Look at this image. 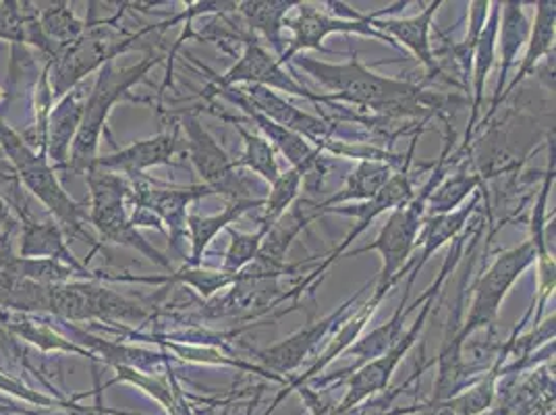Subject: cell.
I'll use <instances>...</instances> for the list:
<instances>
[{
  "mask_svg": "<svg viewBox=\"0 0 556 415\" xmlns=\"http://www.w3.org/2000/svg\"><path fill=\"white\" fill-rule=\"evenodd\" d=\"M227 231L231 235V246H229V250L225 254L220 271H225L229 275H239L243 268H248L254 262L255 255H257L264 239H266V235L273 231V229L260 225V229L254 232H239L235 231L232 227H229Z\"/></svg>",
  "mask_w": 556,
  "mask_h": 415,
  "instance_id": "obj_32",
  "label": "cell"
},
{
  "mask_svg": "<svg viewBox=\"0 0 556 415\" xmlns=\"http://www.w3.org/2000/svg\"><path fill=\"white\" fill-rule=\"evenodd\" d=\"M0 324H4L17 337H22L34 345L42 347L47 351H67V353H77V355L92 357L93 360V355L88 349L71 343L65 337L56 335L52 328H48L45 324L31 323L29 318H24V316L22 318H9L4 314H0Z\"/></svg>",
  "mask_w": 556,
  "mask_h": 415,
  "instance_id": "obj_31",
  "label": "cell"
},
{
  "mask_svg": "<svg viewBox=\"0 0 556 415\" xmlns=\"http://www.w3.org/2000/svg\"><path fill=\"white\" fill-rule=\"evenodd\" d=\"M45 312L71 323H141L148 318L139 303L96 285V280L47 285Z\"/></svg>",
  "mask_w": 556,
  "mask_h": 415,
  "instance_id": "obj_9",
  "label": "cell"
},
{
  "mask_svg": "<svg viewBox=\"0 0 556 415\" xmlns=\"http://www.w3.org/2000/svg\"><path fill=\"white\" fill-rule=\"evenodd\" d=\"M538 257L540 255H538L532 239L498 255L490 264L484 277L480 278L476 295L471 301V310H469L465 323L457 330H453V335L451 332L446 335V341L442 347L462 353L467 337H471L480 328L494 326L498 318V312H501V305L507 298L510 287L521 278V275L532 266Z\"/></svg>",
  "mask_w": 556,
  "mask_h": 415,
  "instance_id": "obj_7",
  "label": "cell"
},
{
  "mask_svg": "<svg viewBox=\"0 0 556 415\" xmlns=\"http://www.w3.org/2000/svg\"><path fill=\"white\" fill-rule=\"evenodd\" d=\"M181 129L187 138L189 161L202 184L212 189L214 196H225L232 200H255L252 196L254 181L237 166V162L225 152L202 121L193 113L181 116Z\"/></svg>",
  "mask_w": 556,
  "mask_h": 415,
  "instance_id": "obj_10",
  "label": "cell"
},
{
  "mask_svg": "<svg viewBox=\"0 0 556 415\" xmlns=\"http://www.w3.org/2000/svg\"><path fill=\"white\" fill-rule=\"evenodd\" d=\"M416 138L412 139V146H409V152L405 156V162L399 171H394L393 177L389 179V184L384 185L371 200L368 202H359V204H349V206H334L328 208L323 214H341V216H349V218H355V227L351 229L348 237L341 241L339 248H334L330 254L326 255L323 266H318L309 277L302 280V285H298L291 293H287V298H300L303 293V287H307L312 280H316L318 277H323L326 273V268L330 264H334L341 255L345 254L349 246L366 231L370 227L371 223L384 214L387 210H396V208L407 206L416 191H414V184H412V175H409V164L414 159V152H416Z\"/></svg>",
  "mask_w": 556,
  "mask_h": 415,
  "instance_id": "obj_12",
  "label": "cell"
},
{
  "mask_svg": "<svg viewBox=\"0 0 556 415\" xmlns=\"http://www.w3.org/2000/svg\"><path fill=\"white\" fill-rule=\"evenodd\" d=\"M264 208V198L255 200H232L223 212L212 214V216H200V214H189L187 216V231L191 239V254L186 262L187 268H200L204 254L214 241V237L220 231H227L235 221H239L243 214L250 210Z\"/></svg>",
  "mask_w": 556,
  "mask_h": 415,
  "instance_id": "obj_24",
  "label": "cell"
},
{
  "mask_svg": "<svg viewBox=\"0 0 556 415\" xmlns=\"http://www.w3.org/2000/svg\"><path fill=\"white\" fill-rule=\"evenodd\" d=\"M366 289H359L353 298H349L337 312L328 314L323 320L318 323L307 324L303 326L302 330L293 332L291 337L282 339L277 345L266 347V349H260L255 355L262 364V369H266L268 374H289L293 369L300 368L305 357H309L316 347L320 345V341H325L326 337L343 326L349 316V307L355 305V301L359 300L364 295Z\"/></svg>",
  "mask_w": 556,
  "mask_h": 415,
  "instance_id": "obj_15",
  "label": "cell"
},
{
  "mask_svg": "<svg viewBox=\"0 0 556 415\" xmlns=\"http://www.w3.org/2000/svg\"><path fill=\"white\" fill-rule=\"evenodd\" d=\"M496 378H498V372L490 369L488 376H484L478 385H473L471 389H467L465 392L455 394L453 399H448L444 403L451 407V412L455 415L482 414V412H486L488 407L492 405V401H494Z\"/></svg>",
  "mask_w": 556,
  "mask_h": 415,
  "instance_id": "obj_34",
  "label": "cell"
},
{
  "mask_svg": "<svg viewBox=\"0 0 556 415\" xmlns=\"http://www.w3.org/2000/svg\"><path fill=\"white\" fill-rule=\"evenodd\" d=\"M0 38L25 42V20L17 2H0Z\"/></svg>",
  "mask_w": 556,
  "mask_h": 415,
  "instance_id": "obj_35",
  "label": "cell"
},
{
  "mask_svg": "<svg viewBox=\"0 0 556 415\" xmlns=\"http://www.w3.org/2000/svg\"><path fill=\"white\" fill-rule=\"evenodd\" d=\"M328 4L339 9L345 17H332V15L325 13L323 9H318L314 4H307V2H300L298 9H295V15L287 17L285 29L291 32V42H289V47L285 48L280 59H277L280 67L291 65V61L303 50L330 52L323 45L326 36H330V34H359V36L376 38V40H382V42H389V45L396 47L393 40L389 36H384L382 32H378L371 25V22L380 20L382 15H387L391 11H396L399 7H405L407 2H396L391 9H380V11L371 13V15L355 13L353 9H349L348 4H343V2H328Z\"/></svg>",
  "mask_w": 556,
  "mask_h": 415,
  "instance_id": "obj_8",
  "label": "cell"
},
{
  "mask_svg": "<svg viewBox=\"0 0 556 415\" xmlns=\"http://www.w3.org/2000/svg\"><path fill=\"white\" fill-rule=\"evenodd\" d=\"M303 175L298 168H287L280 173L275 184L270 185L268 196L264 198V208L260 216V225L273 229L278 221L287 214L289 208L298 202L302 191Z\"/></svg>",
  "mask_w": 556,
  "mask_h": 415,
  "instance_id": "obj_30",
  "label": "cell"
},
{
  "mask_svg": "<svg viewBox=\"0 0 556 415\" xmlns=\"http://www.w3.org/2000/svg\"><path fill=\"white\" fill-rule=\"evenodd\" d=\"M22 214V255L25 260H54L73 271L81 273L88 280H100V273L88 271V264L79 262L65 241V235L54 223H36L25 212Z\"/></svg>",
  "mask_w": 556,
  "mask_h": 415,
  "instance_id": "obj_20",
  "label": "cell"
},
{
  "mask_svg": "<svg viewBox=\"0 0 556 415\" xmlns=\"http://www.w3.org/2000/svg\"><path fill=\"white\" fill-rule=\"evenodd\" d=\"M212 98H225V100H229L237 109H241L245 115L250 116V118L254 121L255 127L260 129V136L268 139L275 150H280L282 156L291 162V168H298V171L302 173L303 179L316 175L318 171L326 173L328 166L320 168V164H323V159H320L323 150H320V148L312 146V143H309L307 139L302 138L300 134H295V131H291V129H285V127H280L277 123H273L270 118H266L262 113H257L255 109H252V106L241 98L237 86L212 93L208 100H212Z\"/></svg>",
  "mask_w": 556,
  "mask_h": 415,
  "instance_id": "obj_16",
  "label": "cell"
},
{
  "mask_svg": "<svg viewBox=\"0 0 556 415\" xmlns=\"http://www.w3.org/2000/svg\"><path fill=\"white\" fill-rule=\"evenodd\" d=\"M129 198L127 208H143L152 212L161 223L168 227V237L173 241L175 252L184 254V241L187 237V206L191 202L204 200L214 196L212 189L204 184L189 185V187H168L156 184L143 175L129 179Z\"/></svg>",
  "mask_w": 556,
  "mask_h": 415,
  "instance_id": "obj_13",
  "label": "cell"
},
{
  "mask_svg": "<svg viewBox=\"0 0 556 415\" xmlns=\"http://www.w3.org/2000/svg\"><path fill=\"white\" fill-rule=\"evenodd\" d=\"M448 146L446 143L444 152H442L441 161L437 171L432 173L430 181L419 189V193L414 196V200L407 206L396 208L393 214L389 216L387 225L382 227V231L378 232L376 241H371L370 246L351 252V257L359 254H368V252H378L382 257V268L374 282V291H371L370 300L366 301L368 310L371 314L376 312V307L387 298V293L393 289L394 285L401 280L403 273H409L414 262H409V257L417 248V237L421 231V225L426 221V204H428V196L439 187L442 181V166L448 154Z\"/></svg>",
  "mask_w": 556,
  "mask_h": 415,
  "instance_id": "obj_2",
  "label": "cell"
},
{
  "mask_svg": "<svg viewBox=\"0 0 556 415\" xmlns=\"http://www.w3.org/2000/svg\"><path fill=\"white\" fill-rule=\"evenodd\" d=\"M298 394L302 397L303 403L307 405V410H309V414L312 415H337L334 414V410H328L325 405V401H323V397L318 394V392L314 391L309 385H302V387H298L295 389Z\"/></svg>",
  "mask_w": 556,
  "mask_h": 415,
  "instance_id": "obj_36",
  "label": "cell"
},
{
  "mask_svg": "<svg viewBox=\"0 0 556 415\" xmlns=\"http://www.w3.org/2000/svg\"><path fill=\"white\" fill-rule=\"evenodd\" d=\"M478 185H480V177L467 175V173H459L455 179H446L444 184L441 181L439 187L428 196L426 212L430 210L434 216V214H446L457 210L459 204H464L465 198L473 193Z\"/></svg>",
  "mask_w": 556,
  "mask_h": 415,
  "instance_id": "obj_33",
  "label": "cell"
},
{
  "mask_svg": "<svg viewBox=\"0 0 556 415\" xmlns=\"http://www.w3.org/2000/svg\"><path fill=\"white\" fill-rule=\"evenodd\" d=\"M163 54L150 52L131 67H115V61L100 67L92 92L84 102V115L77 129V136L71 146L67 168L75 175H86L93 161L98 159V143L102 131H106V121L113 113L116 102L129 96V90L148 77V73L163 63Z\"/></svg>",
  "mask_w": 556,
  "mask_h": 415,
  "instance_id": "obj_4",
  "label": "cell"
},
{
  "mask_svg": "<svg viewBox=\"0 0 556 415\" xmlns=\"http://www.w3.org/2000/svg\"><path fill=\"white\" fill-rule=\"evenodd\" d=\"M179 146V127L170 134H159L154 138L141 139L115 154L98 156L90 168L115 173L125 179H136L148 168L170 164Z\"/></svg>",
  "mask_w": 556,
  "mask_h": 415,
  "instance_id": "obj_18",
  "label": "cell"
},
{
  "mask_svg": "<svg viewBox=\"0 0 556 415\" xmlns=\"http://www.w3.org/2000/svg\"><path fill=\"white\" fill-rule=\"evenodd\" d=\"M439 293H432L428 300L424 301L421 305V314L417 316L416 323L412 324L409 330L403 332V337L399 339V343L384 353L382 357L368 362L364 366H359L357 369H353L351 378H349V391L345 394V399L341 401V405L334 410L337 415H348L349 412H353L362 401H366L371 394L376 392H382L391 378H393L394 369L401 364V360L409 353V349L416 345V341H419V335L426 326V320L434 307V300H437Z\"/></svg>",
  "mask_w": 556,
  "mask_h": 415,
  "instance_id": "obj_14",
  "label": "cell"
},
{
  "mask_svg": "<svg viewBox=\"0 0 556 415\" xmlns=\"http://www.w3.org/2000/svg\"><path fill=\"white\" fill-rule=\"evenodd\" d=\"M298 0H245L237 4V13L241 15L243 24L252 29L255 38H264L277 52V59H280L285 52V22L291 11L298 9Z\"/></svg>",
  "mask_w": 556,
  "mask_h": 415,
  "instance_id": "obj_25",
  "label": "cell"
},
{
  "mask_svg": "<svg viewBox=\"0 0 556 415\" xmlns=\"http://www.w3.org/2000/svg\"><path fill=\"white\" fill-rule=\"evenodd\" d=\"M556 36V4L555 0H540L535 2V17H533L532 29H530V38L526 45V56L521 61V67L515 73L513 81L505 88L503 100L509 96L528 75H532L538 63L544 56H551L555 52Z\"/></svg>",
  "mask_w": 556,
  "mask_h": 415,
  "instance_id": "obj_26",
  "label": "cell"
},
{
  "mask_svg": "<svg viewBox=\"0 0 556 415\" xmlns=\"http://www.w3.org/2000/svg\"><path fill=\"white\" fill-rule=\"evenodd\" d=\"M168 382H170V389H173V407H170V415H193L191 414V407H189V403H187L186 394L181 391V387H179V382H177V378L173 376V372H170V366H168Z\"/></svg>",
  "mask_w": 556,
  "mask_h": 415,
  "instance_id": "obj_37",
  "label": "cell"
},
{
  "mask_svg": "<svg viewBox=\"0 0 556 415\" xmlns=\"http://www.w3.org/2000/svg\"><path fill=\"white\" fill-rule=\"evenodd\" d=\"M298 70L312 75L323 88L328 90L330 102H348L357 109L371 111L384 116L419 115L421 109H430L432 98L421 90V86L378 75L368 70L357 54L341 65L325 63L298 54L291 61Z\"/></svg>",
  "mask_w": 556,
  "mask_h": 415,
  "instance_id": "obj_1",
  "label": "cell"
},
{
  "mask_svg": "<svg viewBox=\"0 0 556 415\" xmlns=\"http://www.w3.org/2000/svg\"><path fill=\"white\" fill-rule=\"evenodd\" d=\"M214 113V111H212ZM218 118H225L227 123H231L235 131L243 139V154L237 161V166L252 171L260 179H264L266 184L273 185L280 177V168H278L277 150L273 148V143L266 138H262L260 134L248 131L243 121H239L237 116L225 115V113H214Z\"/></svg>",
  "mask_w": 556,
  "mask_h": 415,
  "instance_id": "obj_29",
  "label": "cell"
},
{
  "mask_svg": "<svg viewBox=\"0 0 556 415\" xmlns=\"http://www.w3.org/2000/svg\"><path fill=\"white\" fill-rule=\"evenodd\" d=\"M237 88H239L241 98L257 113H262L285 129L300 134L307 141H314L316 148H320V150H323L320 141H325V150H330L326 143V138L330 134V125L326 123L325 118L303 113L293 104H289L280 93L273 92L268 88H262V86H237Z\"/></svg>",
  "mask_w": 556,
  "mask_h": 415,
  "instance_id": "obj_17",
  "label": "cell"
},
{
  "mask_svg": "<svg viewBox=\"0 0 556 415\" xmlns=\"http://www.w3.org/2000/svg\"><path fill=\"white\" fill-rule=\"evenodd\" d=\"M0 148L15 166L22 184L59 221L61 231L67 237H79L92 243V254L98 252L100 246L93 241L92 235L86 229L90 223V214L84 204L75 202L63 189V185L59 184L56 171L48 161L47 150L31 148L24 136L11 129L2 118H0Z\"/></svg>",
  "mask_w": 556,
  "mask_h": 415,
  "instance_id": "obj_3",
  "label": "cell"
},
{
  "mask_svg": "<svg viewBox=\"0 0 556 415\" xmlns=\"http://www.w3.org/2000/svg\"><path fill=\"white\" fill-rule=\"evenodd\" d=\"M93 380H96V407H77V405H67L71 415H109V412L102 407V391H100V385H98V374H93Z\"/></svg>",
  "mask_w": 556,
  "mask_h": 415,
  "instance_id": "obj_38",
  "label": "cell"
},
{
  "mask_svg": "<svg viewBox=\"0 0 556 415\" xmlns=\"http://www.w3.org/2000/svg\"><path fill=\"white\" fill-rule=\"evenodd\" d=\"M480 191H473L471 200L453 212L446 214H434L428 216L421 225V231L417 237V248H419V255L414 257V266L409 271V278L407 282H416L417 275L424 271V266L430 262V257L441 250L444 243L459 239V235L465 231L467 221L471 218V214L480 206Z\"/></svg>",
  "mask_w": 556,
  "mask_h": 415,
  "instance_id": "obj_19",
  "label": "cell"
},
{
  "mask_svg": "<svg viewBox=\"0 0 556 415\" xmlns=\"http://www.w3.org/2000/svg\"><path fill=\"white\" fill-rule=\"evenodd\" d=\"M86 184L90 187V225L98 231L100 241L98 243H113V246H123L129 250H136L138 254L148 257L156 266L164 271H173V262L168 255L159 252L146 237L131 225L129 218V208H127V198H129V179L90 168L86 173Z\"/></svg>",
  "mask_w": 556,
  "mask_h": 415,
  "instance_id": "obj_5",
  "label": "cell"
},
{
  "mask_svg": "<svg viewBox=\"0 0 556 415\" xmlns=\"http://www.w3.org/2000/svg\"><path fill=\"white\" fill-rule=\"evenodd\" d=\"M11 225H13V221H11V214H9V206L0 198V232H2V229H7V227H11Z\"/></svg>",
  "mask_w": 556,
  "mask_h": 415,
  "instance_id": "obj_39",
  "label": "cell"
},
{
  "mask_svg": "<svg viewBox=\"0 0 556 415\" xmlns=\"http://www.w3.org/2000/svg\"><path fill=\"white\" fill-rule=\"evenodd\" d=\"M79 100H81V93L73 88L70 93L63 96V100L52 111L48 121L47 154L50 156L48 161H54V166H61V168H67L70 164L71 146L77 136L81 115H84V104Z\"/></svg>",
  "mask_w": 556,
  "mask_h": 415,
  "instance_id": "obj_27",
  "label": "cell"
},
{
  "mask_svg": "<svg viewBox=\"0 0 556 415\" xmlns=\"http://www.w3.org/2000/svg\"><path fill=\"white\" fill-rule=\"evenodd\" d=\"M442 7V0H432L419 15L407 17V20H374L371 25L389 36L394 45H403L432 75L439 73V63L434 59V50L430 45V32L434 24V15L439 13Z\"/></svg>",
  "mask_w": 556,
  "mask_h": 415,
  "instance_id": "obj_21",
  "label": "cell"
},
{
  "mask_svg": "<svg viewBox=\"0 0 556 415\" xmlns=\"http://www.w3.org/2000/svg\"><path fill=\"white\" fill-rule=\"evenodd\" d=\"M393 173V162L359 161L355 171L349 175L341 191H337L334 196L326 198L323 202H303V208L307 210V214L312 212V218H318L328 208L343 206V204H353V202H368L384 185L389 184Z\"/></svg>",
  "mask_w": 556,
  "mask_h": 415,
  "instance_id": "obj_22",
  "label": "cell"
},
{
  "mask_svg": "<svg viewBox=\"0 0 556 415\" xmlns=\"http://www.w3.org/2000/svg\"><path fill=\"white\" fill-rule=\"evenodd\" d=\"M113 24H115V20L100 22V24L88 22L79 40H75L56 61H52V65H54V75H52L54 92L52 93L54 96L70 93L88 73L115 61L118 54L134 48V45L139 42L146 34L175 25L170 17L164 24L148 25L138 34H125V32L113 29Z\"/></svg>",
  "mask_w": 556,
  "mask_h": 415,
  "instance_id": "obj_6",
  "label": "cell"
},
{
  "mask_svg": "<svg viewBox=\"0 0 556 415\" xmlns=\"http://www.w3.org/2000/svg\"><path fill=\"white\" fill-rule=\"evenodd\" d=\"M492 11L488 15L486 25L478 38V45L473 50V102H471V118H469V127H467V136H465V146L469 143V138L476 129V123L480 118V111L484 104V88H486L488 73L492 70L494 61H496V40H498V22H501V2L490 4Z\"/></svg>",
  "mask_w": 556,
  "mask_h": 415,
  "instance_id": "obj_28",
  "label": "cell"
},
{
  "mask_svg": "<svg viewBox=\"0 0 556 415\" xmlns=\"http://www.w3.org/2000/svg\"><path fill=\"white\" fill-rule=\"evenodd\" d=\"M501 15H503V22H498V40L496 42H501V61L503 63L498 71V81H496V90L492 98L490 115L496 113L498 104L503 102L510 67H513L519 50L528 45L530 29H532V24L528 22V17L523 13L521 2H501Z\"/></svg>",
  "mask_w": 556,
  "mask_h": 415,
  "instance_id": "obj_23",
  "label": "cell"
},
{
  "mask_svg": "<svg viewBox=\"0 0 556 415\" xmlns=\"http://www.w3.org/2000/svg\"><path fill=\"white\" fill-rule=\"evenodd\" d=\"M232 86H262L273 92L300 96V98L312 100L316 104H332L326 93L309 92L293 75H289L285 67H280L277 56L270 50L262 47V42L252 34L245 36L243 52L231 70L223 75L212 73V81L202 96L210 98L212 93L227 90Z\"/></svg>",
  "mask_w": 556,
  "mask_h": 415,
  "instance_id": "obj_11",
  "label": "cell"
}]
</instances>
